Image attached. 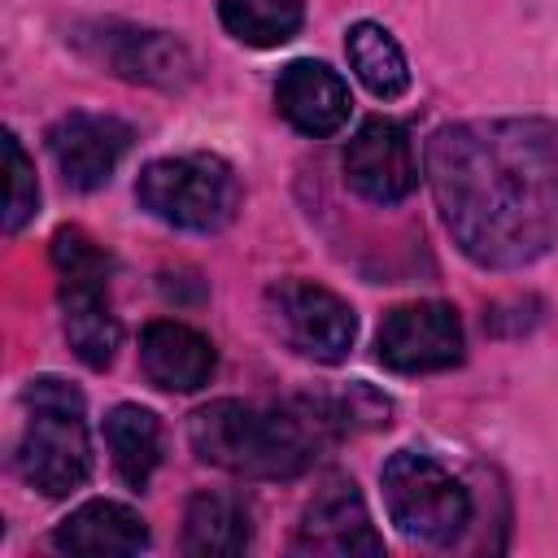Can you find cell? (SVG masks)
<instances>
[{"mask_svg": "<svg viewBox=\"0 0 558 558\" xmlns=\"http://www.w3.org/2000/svg\"><path fill=\"white\" fill-rule=\"evenodd\" d=\"M427 179L453 244L475 266H527L558 240V122L440 126L427 144Z\"/></svg>", "mask_w": 558, "mask_h": 558, "instance_id": "1", "label": "cell"}, {"mask_svg": "<svg viewBox=\"0 0 558 558\" xmlns=\"http://www.w3.org/2000/svg\"><path fill=\"white\" fill-rule=\"evenodd\" d=\"M331 432L318 401L253 405L209 401L187 418V440L201 462L248 480H292L314 462L318 440Z\"/></svg>", "mask_w": 558, "mask_h": 558, "instance_id": "2", "label": "cell"}, {"mask_svg": "<svg viewBox=\"0 0 558 558\" xmlns=\"http://www.w3.org/2000/svg\"><path fill=\"white\" fill-rule=\"evenodd\" d=\"M22 410L26 418L13 449L17 475L44 497H70L92 475V440L78 388L57 375H39L26 384Z\"/></svg>", "mask_w": 558, "mask_h": 558, "instance_id": "3", "label": "cell"}, {"mask_svg": "<svg viewBox=\"0 0 558 558\" xmlns=\"http://www.w3.org/2000/svg\"><path fill=\"white\" fill-rule=\"evenodd\" d=\"M52 266L61 275V310H65V340L78 362L105 371L118 353L122 327L109 310V253L78 227H61L52 235Z\"/></svg>", "mask_w": 558, "mask_h": 558, "instance_id": "4", "label": "cell"}, {"mask_svg": "<svg viewBox=\"0 0 558 558\" xmlns=\"http://www.w3.org/2000/svg\"><path fill=\"white\" fill-rule=\"evenodd\" d=\"M388 519L401 536L423 545H453L471 523V493L466 484L445 471L432 453L401 449L379 471Z\"/></svg>", "mask_w": 558, "mask_h": 558, "instance_id": "5", "label": "cell"}, {"mask_svg": "<svg viewBox=\"0 0 558 558\" xmlns=\"http://www.w3.org/2000/svg\"><path fill=\"white\" fill-rule=\"evenodd\" d=\"M135 196L153 218L183 231H222L240 209V183L231 166L209 153L148 161L140 170Z\"/></svg>", "mask_w": 558, "mask_h": 558, "instance_id": "6", "label": "cell"}, {"mask_svg": "<svg viewBox=\"0 0 558 558\" xmlns=\"http://www.w3.org/2000/svg\"><path fill=\"white\" fill-rule=\"evenodd\" d=\"M266 318L270 331L301 357L314 362H344L357 336L353 310L323 283L310 279H279L266 288Z\"/></svg>", "mask_w": 558, "mask_h": 558, "instance_id": "7", "label": "cell"}, {"mask_svg": "<svg viewBox=\"0 0 558 558\" xmlns=\"http://www.w3.org/2000/svg\"><path fill=\"white\" fill-rule=\"evenodd\" d=\"M379 362L401 375H423V371H445L462 362V323L458 310L445 301H414L397 305L384 314L379 336H375Z\"/></svg>", "mask_w": 558, "mask_h": 558, "instance_id": "8", "label": "cell"}, {"mask_svg": "<svg viewBox=\"0 0 558 558\" xmlns=\"http://www.w3.org/2000/svg\"><path fill=\"white\" fill-rule=\"evenodd\" d=\"M344 183L371 205H397L418 183L410 131L392 118H366L344 148Z\"/></svg>", "mask_w": 558, "mask_h": 558, "instance_id": "9", "label": "cell"}, {"mask_svg": "<svg viewBox=\"0 0 558 558\" xmlns=\"http://www.w3.org/2000/svg\"><path fill=\"white\" fill-rule=\"evenodd\" d=\"M296 549L301 554H331V558H353V554H379L384 549L353 480L331 475L310 497V506L296 523Z\"/></svg>", "mask_w": 558, "mask_h": 558, "instance_id": "10", "label": "cell"}, {"mask_svg": "<svg viewBox=\"0 0 558 558\" xmlns=\"http://www.w3.org/2000/svg\"><path fill=\"white\" fill-rule=\"evenodd\" d=\"M48 148L70 187L96 192L109 183L122 153L131 148V126L109 113H65L61 122H52Z\"/></svg>", "mask_w": 558, "mask_h": 558, "instance_id": "11", "label": "cell"}, {"mask_svg": "<svg viewBox=\"0 0 558 558\" xmlns=\"http://www.w3.org/2000/svg\"><path fill=\"white\" fill-rule=\"evenodd\" d=\"M275 105L283 113L288 126H296L301 135H336L349 122V83L323 65V61H292L283 65L279 83H275Z\"/></svg>", "mask_w": 558, "mask_h": 558, "instance_id": "12", "label": "cell"}, {"mask_svg": "<svg viewBox=\"0 0 558 558\" xmlns=\"http://www.w3.org/2000/svg\"><path fill=\"white\" fill-rule=\"evenodd\" d=\"M140 366L166 392H196L209 384L218 357H214V344L196 327L157 318L140 336Z\"/></svg>", "mask_w": 558, "mask_h": 558, "instance_id": "13", "label": "cell"}, {"mask_svg": "<svg viewBox=\"0 0 558 558\" xmlns=\"http://www.w3.org/2000/svg\"><path fill=\"white\" fill-rule=\"evenodd\" d=\"M100 61L135 83H157V87H179L192 74V57L179 39L161 31H100Z\"/></svg>", "mask_w": 558, "mask_h": 558, "instance_id": "14", "label": "cell"}, {"mask_svg": "<svg viewBox=\"0 0 558 558\" xmlns=\"http://www.w3.org/2000/svg\"><path fill=\"white\" fill-rule=\"evenodd\" d=\"M52 545L65 554H140L148 545V527L131 506L100 497L70 510L57 523Z\"/></svg>", "mask_w": 558, "mask_h": 558, "instance_id": "15", "label": "cell"}, {"mask_svg": "<svg viewBox=\"0 0 558 558\" xmlns=\"http://www.w3.org/2000/svg\"><path fill=\"white\" fill-rule=\"evenodd\" d=\"M105 445L118 480L126 488H144L161 462V423L144 405H113L105 414Z\"/></svg>", "mask_w": 558, "mask_h": 558, "instance_id": "16", "label": "cell"}, {"mask_svg": "<svg viewBox=\"0 0 558 558\" xmlns=\"http://www.w3.org/2000/svg\"><path fill=\"white\" fill-rule=\"evenodd\" d=\"M248 549V514L227 493H196L183 514V554L231 558Z\"/></svg>", "mask_w": 558, "mask_h": 558, "instance_id": "17", "label": "cell"}, {"mask_svg": "<svg viewBox=\"0 0 558 558\" xmlns=\"http://www.w3.org/2000/svg\"><path fill=\"white\" fill-rule=\"evenodd\" d=\"M344 52L353 74L366 83V92H375L379 100H397L410 87V65L401 44L379 26V22H353L344 35Z\"/></svg>", "mask_w": 558, "mask_h": 558, "instance_id": "18", "label": "cell"}, {"mask_svg": "<svg viewBox=\"0 0 558 558\" xmlns=\"http://www.w3.org/2000/svg\"><path fill=\"white\" fill-rule=\"evenodd\" d=\"M222 26L248 48H279L301 31V0H218Z\"/></svg>", "mask_w": 558, "mask_h": 558, "instance_id": "19", "label": "cell"}, {"mask_svg": "<svg viewBox=\"0 0 558 558\" xmlns=\"http://www.w3.org/2000/svg\"><path fill=\"white\" fill-rule=\"evenodd\" d=\"M4 161H9V196H4V231H22L39 205V183H35V166L26 161L22 144L13 131H4Z\"/></svg>", "mask_w": 558, "mask_h": 558, "instance_id": "20", "label": "cell"}]
</instances>
